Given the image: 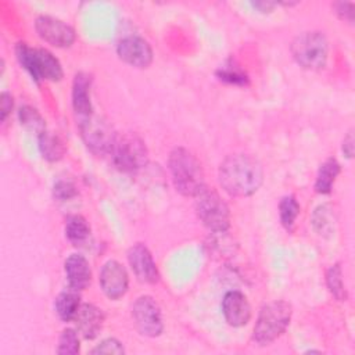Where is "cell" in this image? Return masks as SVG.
I'll return each instance as SVG.
<instances>
[{
	"label": "cell",
	"mask_w": 355,
	"mask_h": 355,
	"mask_svg": "<svg viewBox=\"0 0 355 355\" xmlns=\"http://www.w3.org/2000/svg\"><path fill=\"white\" fill-rule=\"evenodd\" d=\"M218 178L227 194L233 197H248L261 187L263 168L251 154H230L220 162Z\"/></svg>",
	"instance_id": "obj_1"
},
{
	"label": "cell",
	"mask_w": 355,
	"mask_h": 355,
	"mask_svg": "<svg viewBox=\"0 0 355 355\" xmlns=\"http://www.w3.org/2000/svg\"><path fill=\"white\" fill-rule=\"evenodd\" d=\"M168 168L173 186L182 196L194 197L205 186L201 162L184 147H175L169 153Z\"/></svg>",
	"instance_id": "obj_2"
},
{
	"label": "cell",
	"mask_w": 355,
	"mask_h": 355,
	"mask_svg": "<svg viewBox=\"0 0 355 355\" xmlns=\"http://www.w3.org/2000/svg\"><path fill=\"white\" fill-rule=\"evenodd\" d=\"M293 308L287 301L275 300L265 304L257 318L252 340L258 345H268L279 338L291 320Z\"/></svg>",
	"instance_id": "obj_3"
},
{
	"label": "cell",
	"mask_w": 355,
	"mask_h": 355,
	"mask_svg": "<svg viewBox=\"0 0 355 355\" xmlns=\"http://www.w3.org/2000/svg\"><path fill=\"white\" fill-rule=\"evenodd\" d=\"M18 62L25 68L35 82L61 80L64 72L60 61L46 49H32L26 43H18L15 47Z\"/></svg>",
	"instance_id": "obj_4"
},
{
	"label": "cell",
	"mask_w": 355,
	"mask_h": 355,
	"mask_svg": "<svg viewBox=\"0 0 355 355\" xmlns=\"http://www.w3.org/2000/svg\"><path fill=\"white\" fill-rule=\"evenodd\" d=\"M194 198V208L202 225L214 233H225L230 226V211L219 193L202 186Z\"/></svg>",
	"instance_id": "obj_5"
},
{
	"label": "cell",
	"mask_w": 355,
	"mask_h": 355,
	"mask_svg": "<svg viewBox=\"0 0 355 355\" xmlns=\"http://www.w3.org/2000/svg\"><path fill=\"white\" fill-rule=\"evenodd\" d=\"M291 54L300 67L311 71L322 69L329 54L327 39L319 31L302 32L293 40Z\"/></svg>",
	"instance_id": "obj_6"
},
{
	"label": "cell",
	"mask_w": 355,
	"mask_h": 355,
	"mask_svg": "<svg viewBox=\"0 0 355 355\" xmlns=\"http://www.w3.org/2000/svg\"><path fill=\"white\" fill-rule=\"evenodd\" d=\"M114 165L126 173H133L146 166L148 161V151L146 143L136 133L116 135L111 148Z\"/></svg>",
	"instance_id": "obj_7"
},
{
	"label": "cell",
	"mask_w": 355,
	"mask_h": 355,
	"mask_svg": "<svg viewBox=\"0 0 355 355\" xmlns=\"http://www.w3.org/2000/svg\"><path fill=\"white\" fill-rule=\"evenodd\" d=\"M79 128L82 132V139L92 153L107 154L111 151L116 135L112 126L103 116L93 112L90 116L79 122Z\"/></svg>",
	"instance_id": "obj_8"
},
{
	"label": "cell",
	"mask_w": 355,
	"mask_h": 355,
	"mask_svg": "<svg viewBox=\"0 0 355 355\" xmlns=\"http://www.w3.org/2000/svg\"><path fill=\"white\" fill-rule=\"evenodd\" d=\"M132 318L141 336L158 337L164 330L162 313L158 302L150 295L139 297L132 305Z\"/></svg>",
	"instance_id": "obj_9"
},
{
	"label": "cell",
	"mask_w": 355,
	"mask_h": 355,
	"mask_svg": "<svg viewBox=\"0 0 355 355\" xmlns=\"http://www.w3.org/2000/svg\"><path fill=\"white\" fill-rule=\"evenodd\" d=\"M35 29L40 39L55 47H69L76 39L71 25L51 15H39L35 21Z\"/></svg>",
	"instance_id": "obj_10"
},
{
	"label": "cell",
	"mask_w": 355,
	"mask_h": 355,
	"mask_svg": "<svg viewBox=\"0 0 355 355\" xmlns=\"http://www.w3.org/2000/svg\"><path fill=\"white\" fill-rule=\"evenodd\" d=\"M118 57L135 68H147L153 62V49L150 43L136 35L121 39L116 44Z\"/></svg>",
	"instance_id": "obj_11"
},
{
	"label": "cell",
	"mask_w": 355,
	"mask_h": 355,
	"mask_svg": "<svg viewBox=\"0 0 355 355\" xmlns=\"http://www.w3.org/2000/svg\"><path fill=\"white\" fill-rule=\"evenodd\" d=\"M100 286L110 300H118L125 295L129 287L126 269L115 259L107 261L100 270Z\"/></svg>",
	"instance_id": "obj_12"
},
{
	"label": "cell",
	"mask_w": 355,
	"mask_h": 355,
	"mask_svg": "<svg viewBox=\"0 0 355 355\" xmlns=\"http://www.w3.org/2000/svg\"><path fill=\"white\" fill-rule=\"evenodd\" d=\"M128 261L129 265L137 277L139 282L154 284L159 280V273L157 263L150 252V250L141 244L136 243L128 250Z\"/></svg>",
	"instance_id": "obj_13"
},
{
	"label": "cell",
	"mask_w": 355,
	"mask_h": 355,
	"mask_svg": "<svg viewBox=\"0 0 355 355\" xmlns=\"http://www.w3.org/2000/svg\"><path fill=\"white\" fill-rule=\"evenodd\" d=\"M222 313L227 324L233 327L245 326L251 319V306L247 297L239 290H230L223 295Z\"/></svg>",
	"instance_id": "obj_14"
},
{
	"label": "cell",
	"mask_w": 355,
	"mask_h": 355,
	"mask_svg": "<svg viewBox=\"0 0 355 355\" xmlns=\"http://www.w3.org/2000/svg\"><path fill=\"white\" fill-rule=\"evenodd\" d=\"M104 312L93 304H82L76 312L73 322L76 331L86 340L94 338L103 329Z\"/></svg>",
	"instance_id": "obj_15"
},
{
	"label": "cell",
	"mask_w": 355,
	"mask_h": 355,
	"mask_svg": "<svg viewBox=\"0 0 355 355\" xmlns=\"http://www.w3.org/2000/svg\"><path fill=\"white\" fill-rule=\"evenodd\" d=\"M92 76L86 72H79L75 75L72 83V107L79 122L86 119L93 114V105L90 100Z\"/></svg>",
	"instance_id": "obj_16"
},
{
	"label": "cell",
	"mask_w": 355,
	"mask_h": 355,
	"mask_svg": "<svg viewBox=\"0 0 355 355\" xmlns=\"http://www.w3.org/2000/svg\"><path fill=\"white\" fill-rule=\"evenodd\" d=\"M65 276L69 288L76 291L85 290L92 280V270L87 259L80 254H71L64 263Z\"/></svg>",
	"instance_id": "obj_17"
},
{
	"label": "cell",
	"mask_w": 355,
	"mask_h": 355,
	"mask_svg": "<svg viewBox=\"0 0 355 355\" xmlns=\"http://www.w3.org/2000/svg\"><path fill=\"white\" fill-rule=\"evenodd\" d=\"M80 295L76 290L69 288L57 295L54 301V309L62 322L73 320L76 312L80 308Z\"/></svg>",
	"instance_id": "obj_18"
},
{
	"label": "cell",
	"mask_w": 355,
	"mask_h": 355,
	"mask_svg": "<svg viewBox=\"0 0 355 355\" xmlns=\"http://www.w3.org/2000/svg\"><path fill=\"white\" fill-rule=\"evenodd\" d=\"M39 150L44 159L55 162L65 154V144L62 139L54 132L44 130L39 135Z\"/></svg>",
	"instance_id": "obj_19"
},
{
	"label": "cell",
	"mask_w": 355,
	"mask_h": 355,
	"mask_svg": "<svg viewBox=\"0 0 355 355\" xmlns=\"http://www.w3.org/2000/svg\"><path fill=\"white\" fill-rule=\"evenodd\" d=\"M340 164L336 158H327L319 168L315 180V190L319 194H329L340 173Z\"/></svg>",
	"instance_id": "obj_20"
},
{
	"label": "cell",
	"mask_w": 355,
	"mask_h": 355,
	"mask_svg": "<svg viewBox=\"0 0 355 355\" xmlns=\"http://www.w3.org/2000/svg\"><path fill=\"white\" fill-rule=\"evenodd\" d=\"M65 236L73 245H82L89 240L90 226L82 215H72L65 223Z\"/></svg>",
	"instance_id": "obj_21"
},
{
	"label": "cell",
	"mask_w": 355,
	"mask_h": 355,
	"mask_svg": "<svg viewBox=\"0 0 355 355\" xmlns=\"http://www.w3.org/2000/svg\"><path fill=\"white\" fill-rule=\"evenodd\" d=\"M326 284L331 295L338 301H345L348 294L343 279V269L340 263L331 265L326 272Z\"/></svg>",
	"instance_id": "obj_22"
},
{
	"label": "cell",
	"mask_w": 355,
	"mask_h": 355,
	"mask_svg": "<svg viewBox=\"0 0 355 355\" xmlns=\"http://www.w3.org/2000/svg\"><path fill=\"white\" fill-rule=\"evenodd\" d=\"M300 211H301V207L294 196H286L280 200L279 216H280V222L286 230L290 232L293 229L295 219L300 215Z\"/></svg>",
	"instance_id": "obj_23"
},
{
	"label": "cell",
	"mask_w": 355,
	"mask_h": 355,
	"mask_svg": "<svg viewBox=\"0 0 355 355\" xmlns=\"http://www.w3.org/2000/svg\"><path fill=\"white\" fill-rule=\"evenodd\" d=\"M18 116H19V122L24 128H26L28 130H35L39 135L42 132L46 130V123L43 116L39 114V111L31 105H24L19 108L18 111Z\"/></svg>",
	"instance_id": "obj_24"
},
{
	"label": "cell",
	"mask_w": 355,
	"mask_h": 355,
	"mask_svg": "<svg viewBox=\"0 0 355 355\" xmlns=\"http://www.w3.org/2000/svg\"><path fill=\"white\" fill-rule=\"evenodd\" d=\"M58 354L73 355L79 352V336L75 329H65L58 338Z\"/></svg>",
	"instance_id": "obj_25"
},
{
	"label": "cell",
	"mask_w": 355,
	"mask_h": 355,
	"mask_svg": "<svg viewBox=\"0 0 355 355\" xmlns=\"http://www.w3.org/2000/svg\"><path fill=\"white\" fill-rule=\"evenodd\" d=\"M216 76L220 80L232 83V85H241L243 86V85H247V82H248L247 75L239 67H236L233 62H227L226 65L220 67L216 72Z\"/></svg>",
	"instance_id": "obj_26"
},
{
	"label": "cell",
	"mask_w": 355,
	"mask_h": 355,
	"mask_svg": "<svg viewBox=\"0 0 355 355\" xmlns=\"http://www.w3.org/2000/svg\"><path fill=\"white\" fill-rule=\"evenodd\" d=\"M331 209L327 208V205H320L315 209L313 214V219L312 223L315 226V229L319 232V234L324 233L327 229H330L333 226V214L330 212Z\"/></svg>",
	"instance_id": "obj_27"
},
{
	"label": "cell",
	"mask_w": 355,
	"mask_h": 355,
	"mask_svg": "<svg viewBox=\"0 0 355 355\" xmlns=\"http://www.w3.org/2000/svg\"><path fill=\"white\" fill-rule=\"evenodd\" d=\"M53 194L58 201H68L69 198H72L78 194V190H76V186L73 182L67 180V179H60L54 183Z\"/></svg>",
	"instance_id": "obj_28"
},
{
	"label": "cell",
	"mask_w": 355,
	"mask_h": 355,
	"mask_svg": "<svg viewBox=\"0 0 355 355\" xmlns=\"http://www.w3.org/2000/svg\"><path fill=\"white\" fill-rule=\"evenodd\" d=\"M123 352L125 349L122 343L112 337L103 340L100 344H97L92 349V354H123Z\"/></svg>",
	"instance_id": "obj_29"
},
{
	"label": "cell",
	"mask_w": 355,
	"mask_h": 355,
	"mask_svg": "<svg viewBox=\"0 0 355 355\" xmlns=\"http://www.w3.org/2000/svg\"><path fill=\"white\" fill-rule=\"evenodd\" d=\"M354 3L351 1H336L333 3L334 12L343 19L349 24L354 22Z\"/></svg>",
	"instance_id": "obj_30"
},
{
	"label": "cell",
	"mask_w": 355,
	"mask_h": 355,
	"mask_svg": "<svg viewBox=\"0 0 355 355\" xmlns=\"http://www.w3.org/2000/svg\"><path fill=\"white\" fill-rule=\"evenodd\" d=\"M12 104H14L12 96L7 92H3L0 96V119H1V122H4L6 118L8 116V114L11 112Z\"/></svg>",
	"instance_id": "obj_31"
},
{
	"label": "cell",
	"mask_w": 355,
	"mask_h": 355,
	"mask_svg": "<svg viewBox=\"0 0 355 355\" xmlns=\"http://www.w3.org/2000/svg\"><path fill=\"white\" fill-rule=\"evenodd\" d=\"M341 150H343V153H344V155H345L347 158H352V155H354V132H352V130H349V132L344 136Z\"/></svg>",
	"instance_id": "obj_32"
},
{
	"label": "cell",
	"mask_w": 355,
	"mask_h": 355,
	"mask_svg": "<svg viewBox=\"0 0 355 355\" xmlns=\"http://www.w3.org/2000/svg\"><path fill=\"white\" fill-rule=\"evenodd\" d=\"M251 6L255 10H258L259 12H270L277 6V3H275V1H251Z\"/></svg>",
	"instance_id": "obj_33"
}]
</instances>
